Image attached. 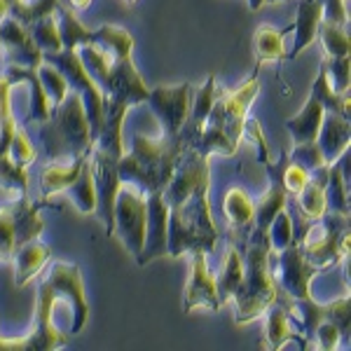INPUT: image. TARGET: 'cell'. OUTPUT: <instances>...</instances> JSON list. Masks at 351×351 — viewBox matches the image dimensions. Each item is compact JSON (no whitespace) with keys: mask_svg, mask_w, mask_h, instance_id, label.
<instances>
[{"mask_svg":"<svg viewBox=\"0 0 351 351\" xmlns=\"http://www.w3.org/2000/svg\"><path fill=\"white\" fill-rule=\"evenodd\" d=\"M316 36H319L321 47H324V56H328V59H335V56H349L351 43H349L347 26H337V24H330V21L321 19Z\"/></svg>","mask_w":351,"mask_h":351,"instance_id":"d590c367","label":"cell"},{"mask_svg":"<svg viewBox=\"0 0 351 351\" xmlns=\"http://www.w3.org/2000/svg\"><path fill=\"white\" fill-rule=\"evenodd\" d=\"M267 5H276V3H288V0H265Z\"/></svg>","mask_w":351,"mask_h":351,"instance_id":"11a10c76","label":"cell"},{"mask_svg":"<svg viewBox=\"0 0 351 351\" xmlns=\"http://www.w3.org/2000/svg\"><path fill=\"white\" fill-rule=\"evenodd\" d=\"M349 143H351L349 117L335 115V112H324V122H321L319 136H316V145H319L326 164H332L337 157H342V152L349 150Z\"/></svg>","mask_w":351,"mask_h":351,"instance_id":"d6986e66","label":"cell"},{"mask_svg":"<svg viewBox=\"0 0 351 351\" xmlns=\"http://www.w3.org/2000/svg\"><path fill=\"white\" fill-rule=\"evenodd\" d=\"M183 150V141L178 138H148L138 134L134 136L132 150L124 152L117 160V173L122 183H132L141 192H160L167 188L173 173V164L178 152Z\"/></svg>","mask_w":351,"mask_h":351,"instance_id":"5b68a950","label":"cell"},{"mask_svg":"<svg viewBox=\"0 0 351 351\" xmlns=\"http://www.w3.org/2000/svg\"><path fill=\"white\" fill-rule=\"evenodd\" d=\"M16 248V237H14V223L10 206H0V260H10Z\"/></svg>","mask_w":351,"mask_h":351,"instance_id":"bcb514c9","label":"cell"},{"mask_svg":"<svg viewBox=\"0 0 351 351\" xmlns=\"http://www.w3.org/2000/svg\"><path fill=\"white\" fill-rule=\"evenodd\" d=\"M349 56H335V59H328L324 56V71L328 75V84L335 94H349V80H351V64Z\"/></svg>","mask_w":351,"mask_h":351,"instance_id":"7bdbcfd3","label":"cell"},{"mask_svg":"<svg viewBox=\"0 0 351 351\" xmlns=\"http://www.w3.org/2000/svg\"><path fill=\"white\" fill-rule=\"evenodd\" d=\"M220 307L223 302L218 298L216 276L206 267V253H190V276L183 291V311L185 314H192L195 309L218 311Z\"/></svg>","mask_w":351,"mask_h":351,"instance_id":"9a60e30c","label":"cell"},{"mask_svg":"<svg viewBox=\"0 0 351 351\" xmlns=\"http://www.w3.org/2000/svg\"><path fill=\"white\" fill-rule=\"evenodd\" d=\"M89 164H92L94 188H96V213L104 220L106 234L112 237V213H115L117 190L122 185L120 173H117V157L92 148V152H89Z\"/></svg>","mask_w":351,"mask_h":351,"instance_id":"5bb4252c","label":"cell"},{"mask_svg":"<svg viewBox=\"0 0 351 351\" xmlns=\"http://www.w3.org/2000/svg\"><path fill=\"white\" fill-rule=\"evenodd\" d=\"M204 183H211V164H208V157H202L197 150L183 145V150L176 157L171 178H169L167 188L162 192L164 202H167L169 208L178 206V204H183Z\"/></svg>","mask_w":351,"mask_h":351,"instance_id":"8fae6325","label":"cell"},{"mask_svg":"<svg viewBox=\"0 0 351 351\" xmlns=\"http://www.w3.org/2000/svg\"><path fill=\"white\" fill-rule=\"evenodd\" d=\"M92 45L101 49V52L108 54L110 61L124 59V56H132L134 49V36L122 26H101L92 31Z\"/></svg>","mask_w":351,"mask_h":351,"instance_id":"4316f807","label":"cell"},{"mask_svg":"<svg viewBox=\"0 0 351 351\" xmlns=\"http://www.w3.org/2000/svg\"><path fill=\"white\" fill-rule=\"evenodd\" d=\"M243 136H248L251 141H256L258 148H260V162L267 164L269 162V148H267V141H265V136H263V129H260V122L246 117V122H243Z\"/></svg>","mask_w":351,"mask_h":351,"instance_id":"816d5d0a","label":"cell"},{"mask_svg":"<svg viewBox=\"0 0 351 351\" xmlns=\"http://www.w3.org/2000/svg\"><path fill=\"white\" fill-rule=\"evenodd\" d=\"M311 96L321 104V108L326 112H335V115H342V117H351L349 112V94H335L328 84V75L324 71V66L319 68V75H316L314 84H311Z\"/></svg>","mask_w":351,"mask_h":351,"instance_id":"e575fe53","label":"cell"},{"mask_svg":"<svg viewBox=\"0 0 351 351\" xmlns=\"http://www.w3.org/2000/svg\"><path fill=\"white\" fill-rule=\"evenodd\" d=\"M101 92H104V101H108V104L134 108V106L148 101L150 87L145 84L143 75L136 71L132 56H124V59H117L110 64L108 77L101 84Z\"/></svg>","mask_w":351,"mask_h":351,"instance_id":"7c38bea8","label":"cell"},{"mask_svg":"<svg viewBox=\"0 0 351 351\" xmlns=\"http://www.w3.org/2000/svg\"><path fill=\"white\" fill-rule=\"evenodd\" d=\"M56 5H59V0H33V3H28V0H14L10 5V16H14L19 24L31 26L33 21L52 14Z\"/></svg>","mask_w":351,"mask_h":351,"instance_id":"ab89813d","label":"cell"},{"mask_svg":"<svg viewBox=\"0 0 351 351\" xmlns=\"http://www.w3.org/2000/svg\"><path fill=\"white\" fill-rule=\"evenodd\" d=\"M253 45H256V56L258 64L265 61H284L286 49H284V31L274 26H260L253 36Z\"/></svg>","mask_w":351,"mask_h":351,"instance_id":"836d02e7","label":"cell"},{"mask_svg":"<svg viewBox=\"0 0 351 351\" xmlns=\"http://www.w3.org/2000/svg\"><path fill=\"white\" fill-rule=\"evenodd\" d=\"M10 213H12V223H14V237H16V246L21 243L38 239V234L45 230V220L38 216V206L28 199V195H19L16 199L8 204Z\"/></svg>","mask_w":351,"mask_h":351,"instance_id":"d4e9b609","label":"cell"},{"mask_svg":"<svg viewBox=\"0 0 351 351\" xmlns=\"http://www.w3.org/2000/svg\"><path fill=\"white\" fill-rule=\"evenodd\" d=\"M47 162H71L92 152V124L87 120L82 99L77 92H68L61 104L52 108L49 120L38 124Z\"/></svg>","mask_w":351,"mask_h":351,"instance_id":"277c9868","label":"cell"},{"mask_svg":"<svg viewBox=\"0 0 351 351\" xmlns=\"http://www.w3.org/2000/svg\"><path fill=\"white\" fill-rule=\"evenodd\" d=\"M349 150L342 152L332 164H328V183H326V206L328 211L339 213V216H349L351 204H349Z\"/></svg>","mask_w":351,"mask_h":351,"instance_id":"ffe728a7","label":"cell"},{"mask_svg":"<svg viewBox=\"0 0 351 351\" xmlns=\"http://www.w3.org/2000/svg\"><path fill=\"white\" fill-rule=\"evenodd\" d=\"M223 211L232 232V243L241 241L253 230V216H256V211H253L251 197L241 188H230L223 202Z\"/></svg>","mask_w":351,"mask_h":351,"instance_id":"44dd1931","label":"cell"},{"mask_svg":"<svg viewBox=\"0 0 351 351\" xmlns=\"http://www.w3.org/2000/svg\"><path fill=\"white\" fill-rule=\"evenodd\" d=\"M43 59L59 68L68 80V87L80 94L84 112H87V120L92 124V138H94V136L99 134L101 124H104V92H101L99 84L92 80L87 68L82 66L80 54H77L75 49H61V52H54V54H43Z\"/></svg>","mask_w":351,"mask_h":351,"instance_id":"ba28073f","label":"cell"},{"mask_svg":"<svg viewBox=\"0 0 351 351\" xmlns=\"http://www.w3.org/2000/svg\"><path fill=\"white\" fill-rule=\"evenodd\" d=\"M145 220H148V195L132 183H122L112 213V237L117 234L127 253L134 258H138L145 246Z\"/></svg>","mask_w":351,"mask_h":351,"instance_id":"52a82bcc","label":"cell"},{"mask_svg":"<svg viewBox=\"0 0 351 351\" xmlns=\"http://www.w3.org/2000/svg\"><path fill=\"white\" fill-rule=\"evenodd\" d=\"M164 190L148 195V220H145V246L136 263L145 267L152 260L167 256V223H169V206L164 202Z\"/></svg>","mask_w":351,"mask_h":351,"instance_id":"e0dca14e","label":"cell"},{"mask_svg":"<svg viewBox=\"0 0 351 351\" xmlns=\"http://www.w3.org/2000/svg\"><path fill=\"white\" fill-rule=\"evenodd\" d=\"M129 3H136V0H129Z\"/></svg>","mask_w":351,"mask_h":351,"instance_id":"9f6ffc18","label":"cell"},{"mask_svg":"<svg viewBox=\"0 0 351 351\" xmlns=\"http://www.w3.org/2000/svg\"><path fill=\"white\" fill-rule=\"evenodd\" d=\"M68 307L71 324L68 332L77 335L89 319V304L84 295L82 271L73 263H54L38 286L31 332L26 337H0V351H52L64 347L68 337L54 326V311Z\"/></svg>","mask_w":351,"mask_h":351,"instance_id":"6da1fadb","label":"cell"},{"mask_svg":"<svg viewBox=\"0 0 351 351\" xmlns=\"http://www.w3.org/2000/svg\"><path fill=\"white\" fill-rule=\"evenodd\" d=\"M10 160L19 167H28V164L36 162V148H33L31 138L26 134V127H16V132L10 141V148H8Z\"/></svg>","mask_w":351,"mask_h":351,"instance_id":"ee69618b","label":"cell"},{"mask_svg":"<svg viewBox=\"0 0 351 351\" xmlns=\"http://www.w3.org/2000/svg\"><path fill=\"white\" fill-rule=\"evenodd\" d=\"M16 87V80L5 73L0 75V157L8 155L10 141L16 132L14 112H12V89Z\"/></svg>","mask_w":351,"mask_h":351,"instance_id":"d6a6232c","label":"cell"},{"mask_svg":"<svg viewBox=\"0 0 351 351\" xmlns=\"http://www.w3.org/2000/svg\"><path fill=\"white\" fill-rule=\"evenodd\" d=\"M324 112L326 110L321 108L319 101H316L314 96H309V101L302 106V110L286 122V129L293 136V145L295 143H311V141H316L319 129H321V122H324Z\"/></svg>","mask_w":351,"mask_h":351,"instance_id":"484cf974","label":"cell"},{"mask_svg":"<svg viewBox=\"0 0 351 351\" xmlns=\"http://www.w3.org/2000/svg\"><path fill=\"white\" fill-rule=\"evenodd\" d=\"M321 3H324V0H321Z\"/></svg>","mask_w":351,"mask_h":351,"instance_id":"680465c9","label":"cell"},{"mask_svg":"<svg viewBox=\"0 0 351 351\" xmlns=\"http://www.w3.org/2000/svg\"><path fill=\"white\" fill-rule=\"evenodd\" d=\"M38 71V77H40L45 92L49 94V99H52V104H61V101L66 99L68 92H71V87H68V80L64 77V73L59 71L54 64H49V61L43 59V64L36 68Z\"/></svg>","mask_w":351,"mask_h":351,"instance_id":"b9f144b4","label":"cell"},{"mask_svg":"<svg viewBox=\"0 0 351 351\" xmlns=\"http://www.w3.org/2000/svg\"><path fill=\"white\" fill-rule=\"evenodd\" d=\"M190 99H192V84L180 82L173 87L167 84H157L150 89L148 101L152 115L157 117L162 127V138H178L180 129H183L185 120H188L190 112Z\"/></svg>","mask_w":351,"mask_h":351,"instance_id":"30bf717a","label":"cell"},{"mask_svg":"<svg viewBox=\"0 0 351 351\" xmlns=\"http://www.w3.org/2000/svg\"><path fill=\"white\" fill-rule=\"evenodd\" d=\"M316 274H321V269L314 267L302 256L298 241H293L291 246L279 251V263H276V267H271V276H274L276 288H281L291 300L311 298L309 284Z\"/></svg>","mask_w":351,"mask_h":351,"instance_id":"4fadbf2b","label":"cell"},{"mask_svg":"<svg viewBox=\"0 0 351 351\" xmlns=\"http://www.w3.org/2000/svg\"><path fill=\"white\" fill-rule=\"evenodd\" d=\"M14 263V284L24 288L36 279L38 274L45 269V265L52 260V248L40 239H31L21 246L14 248L12 258Z\"/></svg>","mask_w":351,"mask_h":351,"instance_id":"ac0fdd59","label":"cell"},{"mask_svg":"<svg viewBox=\"0 0 351 351\" xmlns=\"http://www.w3.org/2000/svg\"><path fill=\"white\" fill-rule=\"evenodd\" d=\"M64 195L73 202V206L77 208V213H82V216H92V213H96V188H94V176H92L89 157H87V162L82 164L80 176L68 185L64 190Z\"/></svg>","mask_w":351,"mask_h":351,"instance_id":"4dcf8cb0","label":"cell"},{"mask_svg":"<svg viewBox=\"0 0 351 351\" xmlns=\"http://www.w3.org/2000/svg\"><path fill=\"white\" fill-rule=\"evenodd\" d=\"M26 28H28V33H31L33 43L38 45V49H40L43 54H54V52H61V49H64L54 12L43 16V19H38V21H33V24Z\"/></svg>","mask_w":351,"mask_h":351,"instance_id":"8d00e7d4","label":"cell"},{"mask_svg":"<svg viewBox=\"0 0 351 351\" xmlns=\"http://www.w3.org/2000/svg\"><path fill=\"white\" fill-rule=\"evenodd\" d=\"M263 5H265V0H248V8H251L253 12H258V10L263 8Z\"/></svg>","mask_w":351,"mask_h":351,"instance_id":"db71d44e","label":"cell"},{"mask_svg":"<svg viewBox=\"0 0 351 351\" xmlns=\"http://www.w3.org/2000/svg\"><path fill=\"white\" fill-rule=\"evenodd\" d=\"M321 19H324L321 0H300L295 24L291 26V31H295V45H293V52L288 54V59H295L302 49H307L316 40V31H319Z\"/></svg>","mask_w":351,"mask_h":351,"instance_id":"603a6c76","label":"cell"},{"mask_svg":"<svg viewBox=\"0 0 351 351\" xmlns=\"http://www.w3.org/2000/svg\"><path fill=\"white\" fill-rule=\"evenodd\" d=\"M218 99V87H216V75H208L199 89L195 92V99H190V112L188 120H185L183 129H180V141H190L192 136L202 132V127L206 124V117L211 112L213 104Z\"/></svg>","mask_w":351,"mask_h":351,"instance_id":"7402d4cb","label":"cell"},{"mask_svg":"<svg viewBox=\"0 0 351 351\" xmlns=\"http://www.w3.org/2000/svg\"><path fill=\"white\" fill-rule=\"evenodd\" d=\"M263 316H265V349L271 351L286 349L288 339L293 337V326L288 321L286 307L274 302Z\"/></svg>","mask_w":351,"mask_h":351,"instance_id":"1f68e13d","label":"cell"},{"mask_svg":"<svg viewBox=\"0 0 351 351\" xmlns=\"http://www.w3.org/2000/svg\"><path fill=\"white\" fill-rule=\"evenodd\" d=\"M311 342H319L316 347L324 349V351H332L339 347V342H342V332H339V328L335 324H330V321H321V324L316 326L314 339H311Z\"/></svg>","mask_w":351,"mask_h":351,"instance_id":"c3c4849f","label":"cell"},{"mask_svg":"<svg viewBox=\"0 0 351 351\" xmlns=\"http://www.w3.org/2000/svg\"><path fill=\"white\" fill-rule=\"evenodd\" d=\"M267 239H269L271 253L284 251L286 246H291V243L295 241V225H293V218H291V213H288L286 208L276 213L274 220L269 223Z\"/></svg>","mask_w":351,"mask_h":351,"instance_id":"60d3db41","label":"cell"},{"mask_svg":"<svg viewBox=\"0 0 351 351\" xmlns=\"http://www.w3.org/2000/svg\"><path fill=\"white\" fill-rule=\"evenodd\" d=\"M295 197H298V206H300V213H302V218L316 220V218H321L328 211V206H326V188L321 183H316L314 178H309V183L304 185V188L300 190Z\"/></svg>","mask_w":351,"mask_h":351,"instance_id":"f35d334b","label":"cell"},{"mask_svg":"<svg viewBox=\"0 0 351 351\" xmlns=\"http://www.w3.org/2000/svg\"><path fill=\"white\" fill-rule=\"evenodd\" d=\"M243 276V258L239 246L234 243H228V251L223 256V265H220V271L216 276V288H218V298L220 302H230L232 295H234L237 286L241 284Z\"/></svg>","mask_w":351,"mask_h":351,"instance_id":"83f0119b","label":"cell"},{"mask_svg":"<svg viewBox=\"0 0 351 351\" xmlns=\"http://www.w3.org/2000/svg\"><path fill=\"white\" fill-rule=\"evenodd\" d=\"M234 246H239L243 258L241 284L237 286L234 295H232V300H234V321L237 324H251L279 300V288L274 284L269 267L271 246L267 232L256 228L241 241H237Z\"/></svg>","mask_w":351,"mask_h":351,"instance_id":"7a4b0ae2","label":"cell"},{"mask_svg":"<svg viewBox=\"0 0 351 351\" xmlns=\"http://www.w3.org/2000/svg\"><path fill=\"white\" fill-rule=\"evenodd\" d=\"M54 19H56V26H59V36H61L64 49H77V47H82V45H92V31L77 19L71 8L59 3L54 8Z\"/></svg>","mask_w":351,"mask_h":351,"instance_id":"f546056e","label":"cell"},{"mask_svg":"<svg viewBox=\"0 0 351 351\" xmlns=\"http://www.w3.org/2000/svg\"><path fill=\"white\" fill-rule=\"evenodd\" d=\"M288 160L300 164V167H304L307 171L326 167V160H324V155H321L316 141H311V143H295L291 150V155H288Z\"/></svg>","mask_w":351,"mask_h":351,"instance_id":"f6af8a7d","label":"cell"},{"mask_svg":"<svg viewBox=\"0 0 351 351\" xmlns=\"http://www.w3.org/2000/svg\"><path fill=\"white\" fill-rule=\"evenodd\" d=\"M12 3H14V0H10V5H12Z\"/></svg>","mask_w":351,"mask_h":351,"instance_id":"6f0895ef","label":"cell"},{"mask_svg":"<svg viewBox=\"0 0 351 351\" xmlns=\"http://www.w3.org/2000/svg\"><path fill=\"white\" fill-rule=\"evenodd\" d=\"M309 178H311V171H307L304 167H300V164L288 160L286 169H284V188H286V192L298 195V192L309 183Z\"/></svg>","mask_w":351,"mask_h":351,"instance_id":"681fc988","label":"cell"},{"mask_svg":"<svg viewBox=\"0 0 351 351\" xmlns=\"http://www.w3.org/2000/svg\"><path fill=\"white\" fill-rule=\"evenodd\" d=\"M0 49H5L10 66L38 68L43 64V52L33 43L28 28L10 14L0 19Z\"/></svg>","mask_w":351,"mask_h":351,"instance_id":"2e32d148","label":"cell"},{"mask_svg":"<svg viewBox=\"0 0 351 351\" xmlns=\"http://www.w3.org/2000/svg\"><path fill=\"white\" fill-rule=\"evenodd\" d=\"M349 0H324V19L337 26L349 24Z\"/></svg>","mask_w":351,"mask_h":351,"instance_id":"f907efd6","label":"cell"},{"mask_svg":"<svg viewBox=\"0 0 351 351\" xmlns=\"http://www.w3.org/2000/svg\"><path fill=\"white\" fill-rule=\"evenodd\" d=\"M183 145H185V148L197 150L202 157H211V155L232 157V155H237V150H239L228 138V134H225L220 127H213V124H204L202 132L197 136H192L190 141H185Z\"/></svg>","mask_w":351,"mask_h":351,"instance_id":"f1b7e54d","label":"cell"},{"mask_svg":"<svg viewBox=\"0 0 351 351\" xmlns=\"http://www.w3.org/2000/svg\"><path fill=\"white\" fill-rule=\"evenodd\" d=\"M349 314H351L349 293L344 298H337L335 302L328 304V321L339 328V332H342V342H349Z\"/></svg>","mask_w":351,"mask_h":351,"instance_id":"7dc6e473","label":"cell"},{"mask_svg":"<svg viewBox=\"0 0 351 351\" xmlns=\"http://www.w3.org/2000/svg\"><path fill=\"white\" fill-rule=\"evenodd\" d=\"M258 68H260V64L256 66L253 75L248 77L243 84H239L234 92L218 94L216 104H213V108L206 117V124H213V127L223 129L237 148H239V143L243 138V122H246V112L253 106V101H256V96L260 92Z\"/></svg>","mask_w":351,"mask_h":351,"instance_id":"9c48e42d","label":"cell"},{"mask_svg":"<svg viewBox=\"0 0 351 351\" xmlns=\"http://www.w3.org/2000/svg\"><path fill=\"white\" fill-rule=\"evenodd\" d=\"M87 157H77V160L71 162H47V167H43L40 171V180H38V185H40V199L45 202L54 195H64V190L80 176L82 164L87 162Z\"/></svg>","mask_w":351,"mask_h":351,"instance_id":"cb8c5ba5","label":"cell"},{"mask_svg":"<svg viewBox=\"0 0 351 351\" xmlns=\"http://www.w3.org/2000/svg\"><path fill=\"white\" fill-rule=\"evenodd\" d=\"M302 256L321 271L332 269L349 256V216L326 211L298 239Z\"/></svg>","mask_w":351,"mask_h":351,"instance_id":"8992f818","label":"cell"},{"mask_svg":"<svg viewBox=\"0 0 351 351\" xmlns=\"http://www.w3.org/2000/svg\"><path fill=\"white\" fill-rule=\"evenodd\" d=\"M0 190L10 197L16 199L19 195H28V173L26 167H19L10 160V155L0 157Z\"/></svg>","mask_w":351,"mask_h":351,"instance_id":"74e56055","label":"cell"},{"mask_svg":"<svg viewBox=\"0 0 351 351\" xmlns=\"http://www.w3.org/2000/svg\"><path fill=\"white\" fill-rule=\"evenodd\" d=\"M208 188H211V183L199 185L183 204L169 208L167 256L183 258L197 251L208 256V253L216 251L218 228L211 216Z\"/></svg>","mask_w":351,"mask_h":351,"instance_id":"3957f363","label":"cell"},{"mask_svg":"<svg viewBox=\"0 0 351 351\" xmlns=\"http://www.w3.org/2000/svg\"><path fill=\"white\" fill-rule=\"evenodd\" d=\"M71 5H73L75 10H80V12H82V10H87L89 5H92V0H71Z\"/></svg>","mask_w":351,"mask_h":351,"instance_id":"f5cc1de1","label":"cell"}]
</instances>
